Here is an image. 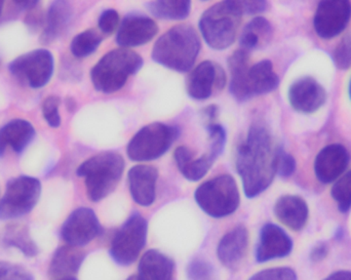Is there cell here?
<instances>
[{
  "label": "cell",
  "instance_id": "obj_10",
  "mask_svg": "<svg viewBox=\"0 0 351 280\" xmlns=\"http://www.w3.org/2000/svg\"><path fill=\"white\" fill-rule=\"evenodd\" d=\"M53 55L45 49L28 51L8 65V70L18 81L31 88L47 86L53 77Z\"/></svg>",
  "mask_w": 351,
  "mask_h": 280
},
{
  "label": "cell",
  "instance_id": "obj_47",
  "mask_svg": "<svg viewBox=\"0 0 351 280\" xmlns=\"http://www.w3.org/2000/svg\"><path fill=\"white\" fill-rule=\"evenodd\" d=\"M58 280H77V279H74V277H67V279H58Z\"/></svg>",
  "mask_w": 351,
  "mask_h": 280
},
{
  "label": "cell",
  "instance_id": "obj_40",
  "mask_svg": "<svg viewBox=\"0 0 351 280\" xmlns=\"http://www.w3.org/2000/svg\"><path fill=\"white\" fill-rule=\"evenodd\" d=\"M243 14H257L265 12L267 1H237Z\"/></svg>",
  "mask_w": 351,
  "mask_h": 280
},
{
  "label": "cell",
  "instance_id": "obj_34",
  "mask_svg": "<svg viewBox=\"0 0 351 280\" xmlns=\"http://www.w3.org/2000/svg\"><path fill=\"white\" fill-rule=\"evenodd\" d=\"M61 99L57 96H49L43 104V114L47 125L51 127H59L61 125L59 107Z\"/></svg>",
  "mask_w": 351,
  "mask_h": 280
},
{
  "label": "cell",
  "instance_id": "obj_17",
  "mask_svg": "<svg viewBox=\"0 0 351 280\" xmlns=\"http://www.w3.org/2000/svg\"><path fill=\"white\" fill-rule=\"evenodd\" d=\"M288 98L294 110L309 114L319 110L325 104L327 92L315 78L305 76L290 86Z\"/></svg>",
  "mask_w": 351,
  "mask_h": 280
},
{
  "label": "cell",
  "instance_id": "obj_20",
  "mask_svg": "<svg viewBox=\"0 0 351 280\" xmlns=\"http://www.w3.org/2000/svg\"><path fill=\"white\" fill-rule=\"evenodd\" d=\"M249 232L245 226H237L227 232L219 242L217 256L223 266L235 270L247 255Z\"/></svg>",
  "mask_w": 351,
  "mask_h": 280
},
{
  "label": "cell",
  "instance_id": "obj_26",
  "mask_svg": "<svg viewBox=\"0 0 351 280\" xmlns=\"http://www.w3.org/2000/svg\"><path fill=\"white\" fill-rule=\"evenodd\" d=\"M86 254L75 246H64L58 249L49 265V275L53 279L72 277L80 270Z\"/></svg>",
  "mask_w": 351,
  "mask_h": 280
},
{
  "label": "cell",
  "instance_id": "obj_7",
  "mask_svg": "<svg viewBox=\"0 0 351 280\" xmlns=\"http://www.w3.org/2000/svg\"><path fill=\"white\" fill-rule=\"evenodd\" d=\"M178 127L154 123L142 127L130 141L128 156L133 162H152L162 157L179 137Z\"/></svg>",
  "mask_w": 351,
  "mask_h": 280
},
{
  "label": "cell",
  "instance_id": "obj_27",
  "mask_svg": "<svg viewBox=\"0 0 351 280\" xmlns=\"http://www.w3.org/2000/svg\"><path fill=\"white\" fill-rule=\"evenodd\" d=\"M250 53L245 49H237L228 58V67L230 71V92L239 102L249 101L247 82L250 66Z\"/></svg>",
  "mask_w": 351,
  "mask_h": 280
},
{
  "label": "cell",
  "instance_id": "obj_24",
  "mask_svg": "<svg viewBox=\"0 0 351 280\" xmlns=\"http://www.w3.org/2000/svg\"><path fill=\"white\" fill-rule=\"evenodd\" d=\"M73 18V8L68 1H53L47 10L45 30L40 36L43 44L59 38L69 28Z\"/></svg>",
  "mask_w": 351,
  "mask_h": 280
},
{
  "label": "cell",
  "instance_id": "obj_9",
  "mask_svg": "<svg viewBox=\"0 0 351 280\" xmlns=\"http://www.w3.org/2000/svg\"><path fill=\"white\" fill-rule=\"evenodd\" d=\"M148 224L145 218L135 213L125 221L111 242V258L121 266L133 264L147 240Z\"/></svg>",
  "mask_w": 351,
  "mask_h": 280
},
{
  "label": "cell",
  "instance_id": "obj_15",
  "mask_svg": "<svg viewBox=\"0 0 351 280\" xmlns=\"http://www.w3.org/2000/svg\"><path fill=\"white\" fill-rule=\"evenodd\" d=\"M292 238L280 226L268 223L260 231L259 242L256 248V260L265 263L276 259L286 258L293 251Z\"/></svg>",
  "mask_w": 351,
  "mask_h": 280
},
{
  "label": "cell",
  "instance_id": "obj_23",
  "mask_svg": "<svg viewBox=\"0 0 351 280\" xmlns=\"http://www.w3.org/2000/svg\"><path fill=\"white\" fill-rule=\"evenodd\" d=\"M245 86L249 100L254 97L263 96L276 90L280 86V78L274 72L271 62L269 60H263L250 67Z\"/></svg>",
  "mask_w": 351,
  "mask_h": 280
},
{
  "label": "cell",
  "instance_id": "obj_22",
  "mask_svg": "<svg viewBox=\"0 0 351 280\" xmlns=\"http://www.w3.org/2000/svg\"><path fill=\"white\" fill-rule=\"evenodd\" d=\"M34 127L24 119H14L0 129V157L10 147L16 153H22L34 139Z\"/></svg>",
  "mask_w": 351,
  "mask_h": 280
},
{
  "label": "cell",
  "instance_id": "obj_33",
  "mask_svg": "<svg viewBox=\"0 0 351 280\" xmlns=\"http://www.w3.org/2000/svg\"><path fill=\"white\" fill-rule=\"evenodd\" d=\"M276 170L282 178H290L296 170V160L282 147H276Z\"/></svg>",
  "mask_w": 351,
  "mask_h": 280
},
{
  "label": "cell",
  "instance_id": "obj_38",
  "mask_svg": "<svg viewBox=\"0 0 351 280\" xmlns=\"http://www.w3.org/2000/svg\"><path fill=\"white\" fill-rule=\"evenodd\" d=\"M0 280H34V277L20 265L0 262Z\"/></svg>",
  "mask_w": 351,
  "mask_h": 280
},
{
  "label": "cell",
  "instance_id": "obj_11",
  "mask_svg": "<svg viewBox=\"0 0 351 280\" xmlns=\"http://www.w3.org/2000/svg\"><path fill=\"white\" fill-rule=\"evenodd\" d=\"M351 18V3L346 0H328L317 5L313 26L317 36L331 39L341 34Z\"/></svg>",
  "mask_w": 351,
  "mask_h": 280
},
{
  "label": "cell",
  "instance_id": "obj_35",
  "mask_svg": "<svg viewBox=\"0 0 351 280\" xmlns=\"http://www.w3.org/2000/svg\"><path fill=\"white\" fill-rule=\"evenodd\" d=\"M189 280H214V269L212 265L202 259H194L187 268Z\"/></svg>",
  "mask_w": 351,
  "mask_h": 280
},
{
  "label": "cell",
  "instance_id": "obj_2",
  "mask_svg": "<svg viewBox=\"0 0 351 280\" xmlns=\"http://www.w3.org/2000/svg\"><path fill=\"white\" fill-rule=\"evenodd\" d=\"M202 44L197 32L190 25H177L160 37L152 49V60L177 72L192 69Z\"/></svg>",
  "mask_w": 351,
  "mask_h": 280
},
{
  "label": "cell",
  "instance_id": "obj_49",
  "mask_svg": "<svg viewBox=\"0 0 351 280\" xmlns=\"http://www.w3.org/2000/svg\"><path fill=\"white\" fill-rule=\"evenodd\" d=\"M350 97L351 100V79H350Z\"/></svg>",
  "mask_w": 351,
  "mask_h": 280
},
{
  "label": "cell",
  "instance_id": "obj_36",
  "mask_svg": "<svg viewBox=\"0 0 351 280\" xmlns=\"http://www.w3.org/2000/svg\"><path fill=\"white\" fill-rule=\"evenodd\" d=\"M249 280H298L294 269L290 267H278L260 271Z\"/></svg>",
  "mask_w": 351,
  "mask_h": 280
},
{
  "label": "cell",
  "instance_id": "obj_42",
  "mask_svg": "<svg viewBox=\"0 0 351 280\" xmlns=\"http://www.w3.org/2000/svg\"><path fill=\"white\" fill-rule=\"evenodd\" d=\"M202 114L208 120V123H212V121L218 116V106L216 105H210L206 107L202 111Z\"/></svg>",
  "mask_w": 351,
  "mask_h": 280
},
{
  "label": "cell",
  "instance_id": "obj_25",
  "mask_svg": "<svg viewBox=\"0 0 351 280\" xmlns=\"http://www.w3.org/2000/svg\"><path fill=\"white\" fill-rule=\"evenodd\" d=\"M175 263L160 251L150 250L144 254L138 266L139 280H173Z\"/></svg>",
  "mask_w": 351,
  "mask_h": 280
},
{
  "label": "cell",
  "instance_id": "obj_13",
  "mask_svg": "<svg viewBox=\"0 0 351 280\" xmlns=\"http://www.w3.org/2000/svg\"><path fill=\"white\" fill-rule=\"evenodd\" d=\"M226 73L222 66L208 60L194 68L188 76V94L193 100H206L215 90H222L226 86Z\"/></svg>",
  "mask_w": 351,
  "mask_h": 280
},
{
  "label": "cell",
  "instance_id": "obj_21",
  "mask_svg": "<svg viewBox=\"0 0 351 280\" xmlns=\"http://www.w3.org/2000/svg\"><path fill=\"white\" fill-rule=\"evenodd\" d=\"M274 215L293 231H300L308 221V205L298 195H284L274 205Z\"/></svg>",
  "mask_w": 351,
  "mask_h": 280
},
{
  "label": "cell",
  "instance_id": "obj_30",
  "mask_svg": "<svg viewBox=\"0 0 351 280\" xmlns=\"http://www.w3.org/2000/svg\"><path fill=\"white\" fill-rule=\"evenodd\" d=\"M149 12L162 20L178 21L187 18L191 10V2L188 0L173 1H150L146 4Z\"/></svg>",
  "mask_w": 351,
  "mask_h": 280
},
{
  "label": "cell",
  "instance_id": "obj_48",
  "mask_svg": "<svg viewBox=\"0 0 351 280\" xmlns=\"http://www.w3.org/2000/svg\"><path fill=\"white\" fill-rule=\"evenodd\" d=\"M127 280H139L138 279L137 277H131L130 279H128Z\"/></svg>",
  "mask_w": 351,
  "mask_h": 280
},
{
  "label": "cell",
  "instance_id": "obj_12",
  "mask_svg": "<svg viewBox=\"0 0 351 280\" xmlns=\"http://www.w3.org/2000/svg\"><path fill=\"white\" fill-rule=\"evenodd\" d=\"M101 230L102 227L95 212L88 207H80L64 222L61 236L68 246L80 248L100 236Z\"/></svg>",
  "mask_w": 351,
  "mask_h": 280
},
{
  "label": "cell",
  "instance_id": "obj_5",
  "mask_svg": "<svg viewBox=\"0 0 351 280\" xmlns=\"http://www.w3.org/2000/svg\"><path fill=\"white\" fill-rule=\"evenodd\" d=\"M241 16L237 1H221L208 8L198 23L206 44L216 51L231 47L237 39Z\"/></svg>",
  "mask_w": 351,
  "mask_h": 280
},
{
  "label": "cell",
  "instance_id": "obj_6",
  "mask_svg": "<svg viewBox=\"0 0 351 280\" xmlns=\"http://www.w3.org/2000/svg\"><path fill=\"white\" fill-rule=\"evenodd\" d=\"M194 199L206 215L216 219L232 215L241 203L237 182L230 175H221L202 183Z\"/></svg>",
  "mask_w": 351,
  "mask_h": 280
},
{
  "label": "cell",
  "instance_id": "obj_43",
  "mask_svg": "<svg viewBox=\"0 0 351 280\" xmlns=\"http://www.w3.org/2000/svg\"><path fill=\"white\" fill-rule=\"evenodd\" d=\"M324 280H351V272L348 270H340L332 273Z\"/></svg>",
  "mask_w": 351,
  "mask_h": 280
},
{
  "label": "cell",
  "instance_id": "obj_39",
  "mask_svg": "<svg viewBox=\"0 0 351 280\" xmlns=\"http://www.w3.org/2000/svg\"><path fill=\"white\" fill-rule=\"evenodd\" d=\"M99 29L103 34L110 35L119 27V14L115 10H106L98 21Z\"/></svg>",
  "mask_w": 351,
  "mask_h": 280
},
{
  "label": "cell",
  "instance_id": "obj_31",
  "mask_svg": "<svg viewBox=\"0 0 351 280\" xmlns=\"http://www.w3.org/2000/svg\"><path fill=\"white\" fill-rule=\"evenodd\" d=\"M102 40V33L96 29H88L72 39L70 51L74 57L82 59L93 55L100 47Z\"/></svg>",
  "mask_w": 351,
  "mask_h": 280
},
{
  "label": "cell",
  "instance_id": "obj_37",
  "mask_svg": "<svg viewBox=\"0 0 351 280\" xmlns=\"http://www.w3.org/2000/svg\"><path fill=\"white\" fill-rule=\"evenodd\" d=\"M334 62L339 69L348 70L351 67V34L343 37L334 51Z\"/></svg>",
  "mask_w": 351,
  "mask_h": 280
},
{
  "label": "cell",
  "instance_id": "obj_44",
  "mask_svg": "<svg viewBox=\"0 0 351 280\" xmlns=\"http://www.w3.org/2000/svg\"><path fill=\"white\" fill-rule=\"evenodd\" d=\"M39 1H14V5L21 10H32L38 5Z\"/></svg>",
  "mask_w": 351,
  "mask_h": 280
},
{
  "label": "cell",
  "instance_id": "obj_16",
  "mask_svg": "<svg viewBox=\"0 0 351 280\" xmlns=\"http://www.w3.org/2000/svg\"><path fill=\"white\" fill-rule=\"evenodd\" d=\"M158 32V24L149 16L130 14L119 26L117 42L123 49L141 47L152 41Z\"/></svg>",
  "mask_w": 351,
  "mask_h": 280
},
{
  "label": "cell",
  "instance_id": "obj_3",
  "mask_svg": "<svg viewBox=\"0 0 351 280\" xmlns=\"http://www.w3.org/2000/svg\"><path fill=\"white\" fill-rule=\"evenodd\" d=\"M125 170V160L114 151L102 152L78 166L76 174L84 178L88 199L102 201L117 188Z\"/></svg>",
  "mask_w": 351,
  "mask_h": 280
},
{
  "label": "cell",
  "instance_id": "obj_8",
  "mask_svg": "<svg viewBox=\"0 0 351 280\" xmlns=\"http://www.w3.org/2000/svg\"><path fill=\"white\" fill-rule=\"evenodd\" d=\"M41 183L38 179L20 176L6 184L0 199V220L18 219L30 213L38 203Z\"/></svg>",
  "mask_w": 351,
  "mask_h": 280
},
{
  "label": "cell",
  "instance_id": "obj_46",
  "mask_svg": "<svg viewBox=\"0 0 351 280\" xmlns=\"http://www.w3.org/2000/svg\"><path fill=\"white\" fill-rule=\"evenodd\" d=\"M4 1H0V16H1L2 10H3Z\"/></svg>",
  "mask_w": 351,
  "mask_h": 280
},
{
  "label": "cell",
  "instance_id": "obj_32",
  "mask_svg": "<svg viewBox=\"0 0 351 280\" xmlns=\"http://www.w3.org/2000/svg\"><path fill=\"white\" fill-rule=\"evenodd\" d=\"M331 194L337 203L338 209L341 213H348L351 209V170L336 181Z\"/></svg>",
  "mask_w": 351,
  "mask_h": 280
},
{
  "label": "cell",
  "instance_id": "obj_18",
  "mask_svg": "<svg viewBox=\"0 0 351 280\" xmlns=\"http://www.w3.org/2000/svg\"><path fill=\"white\" fill-rule=\"evenodd\" d=\"M350 160V152L341 144L326 146L315 158V172L317 180L325 185L335 182L346 172Z\"/></svg>",
  "mask_w": 351,
  "mask_h": 280
},
{
  "label": "cell",
  "instance_id": "obj_19",
  "mask_svg": "<svg viewBox=\"0 0 351 280\" xmlns=\"http://www.w3.org/2000/svg\"><path fill=\"white\" fill-rule=\"evenodd\" d=\"M130 191L134 201L141 207H150L156 199L158 172L154 166L138 164L128 174Z\"/></svg>",
  "mask_w": 351,
  "mask_h": 280
},
{
  "label": "cell",
  "instance_id": "obj_29",
  "mask_svg": "<svg viewBox=\"0 0 351 280\" xmlns=\"http://www.w3.org/2000/svg\"><path fill=\"white\" fill-rule=\"evenodd\" d=\"M3 244L8 248L16 249L28 258L36 257L39 253L36 244L31 238L28 227L21 224H12L6 227L3 234Z\"/></svg>",
  "mask_w": 351,
  "mask_h": 280
},
{
  "label": "cell",
  "instance_id": "obj_1",
  "mask_svg": "<svg viewBox=\"0 0 351 280\" xmlns=\"http://www.w3.org/2000/svg\"><path fill=\"white\" fill-rule=\"evenodd\" d=\"M276 148L269 131L253 125L237 153V170L247 199H255L271 185L276 175Z\"/></svg>",
  "mask_w": 351,
  "mask_h": 280
},
{
  "label": "cell",
  "instance_id": "obj_41",
  "mask_svg": "<svg viewBox=\"0 0 351 280\" xmlns=\"http://www.w3.org/2000/svg\"><path fill=\"white\" fill-rule=\"evenodd\" d=\"M329 254V246L326 242H319L317 246H313L311 252V260L313 263L322 262Z\"/></svg>",
  "mask_w": 351,
  "mask_h": 280
},
{
  "label": "cell",
  "instance_id": "obj_28",
  "mask_svg": "<svg viewBox=\"0 0 351 280\" xmlns=\"http://www.w3.org/2000/svg\"><path fill=\"white\" fill-rule=\"evenodd\" d=\"M274 36V28L263 16L254 18L245 25L239 37L241 49L250 51L267 47Z\"/></svg>",
  "mask_w": 351,
  "mask_h": 280
},
{
  "label": "cell",
  "instance_id": "obj_45",
  "mask_svg": "<svg viewBox=\"0 0 351 280\" xmlns=\"http://www.w3.org/2000/svg\"><path fill=\"white\" fill-rule=\"evenodd\" d=\"M66 107H67L68 111H70V112H73L74 110L76 109V102L74 99L72 98H67L66 99Z\"/></svg>",
  "mask_w": 351,
  "mask_h": 280
},
{
  "label": "cell",
  "instance_id": "obj_4",
  "mask_svg": "<svg viewBox=\"0 0 351 280\" xmlns=\"http://www.w3.org/2000/svg\"><path fill=\"white\" fill-rule=\"evenodd\" d=\"M141 55L129 49H113L107 53L90 71L93 86L103 94H113L125 86L131 76L143 66Z\"/></svg>",
  "mask_w": 351,
  "mask_h": 280
},
{
  "label": "cell",
  "instance_id": "obj_14",
  "mask_svg": "<svg viewBox=\"0 0 351 280\" xmlns=\"http://www.w3.org/2000/svg\"><path fill=\"white\" fill-rule=\"evenodd\" d=\"M224 148L220 144L210 143L208 151L200 157L195 158L192 150L186 146H179L174 152L178 170L190 182H197L208 174Z\"/></svg>",
  "mask_w": 351,
  "mask_h": 280
}]
</instances>
